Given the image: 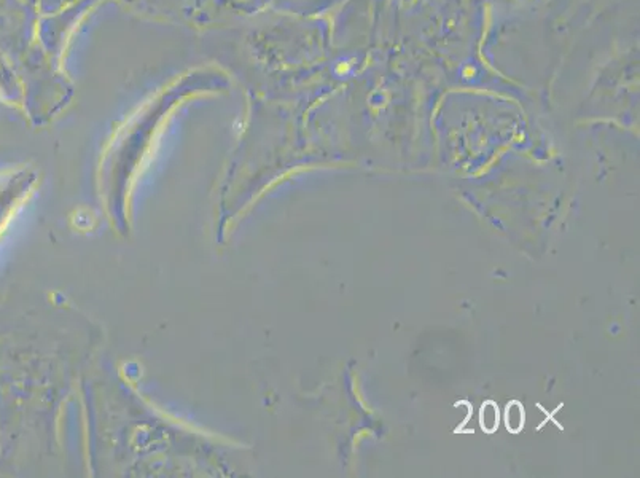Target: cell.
<instances>
[{
  "label": "cell",
  "mask_w": 640,
  "mask_h": 478,
  "mask_svg": "<svg viewBox=\"0 0 640 478\" xmlns=\"http://www.w3.org/2000/svg\"><path fill=\"white\" fill-rule=\"evenodd\" d=\"M500 422V411L499 406L493 400L484 402L481 410H479V426L481 429L488 433H494L497 431Z\"/></svg>",
  "instance_id": "6da1fadb"
},
{
  "label": "cell",
  "mask_w": 640,
  "mask_h": 478,
  "mask_svg": "<svg viewBox=\"0 0 640 478\" xmlns=\"http://www.w3.org/2000/svg\"><path fill=\"white\" fill-rule=\"evenodd\" d=\"M524 417H526V413H524V408L521 402L518 400H513L509 405H506L505 410V426L511 433H520L524 427Z\"/></svg>",
  "instance_id": "7a4b0ae2"
}]
</instances>
